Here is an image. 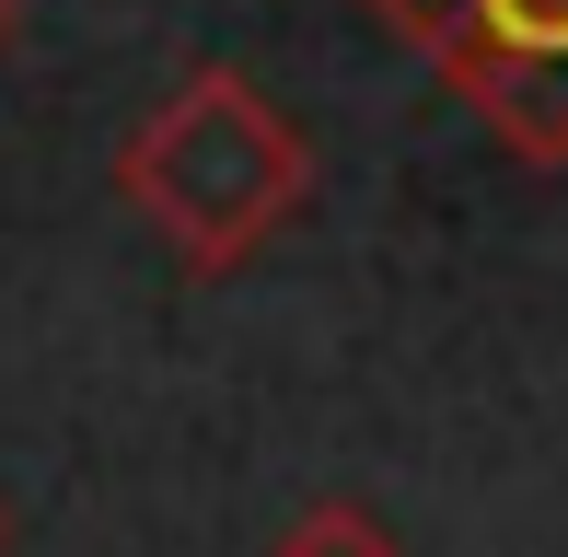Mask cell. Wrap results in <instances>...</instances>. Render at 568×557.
Here are the masks:
<instances>
[{
	"instance_id": "6da1fadb",
	"label": "cell",
	"mask_w": 568,
	"mask_h": 557,
	"mask_svg": "<svg viewBox=\"0 0 568 557\" xmlns=\"http://www.w3.org/2000/svg\"><path fill=\"white\" fill-rule=\"evenodd\" d=\"M116 198L174 244L186 278H232V267H255L302 221V198H314V140L291 129V105H278L255 70L197 59L186 82L116 140Z\"/></svg>"
},
{
	"instance_id": "7a4b0ae2",
	"label": "cell",
	"mask_w": 568,
	"mask_h": 557,
	"mask_svg": "<svg viewBox=\"0 0 568 557\" xmlns=\"http://www.w3.org/2000/svg\"><path fill=\"white\" fill-rule=\"evenodd\" d=\"M372 23L476 93L510 151L568 163V0H372Z\"/></svg>"
},
{
	"instance_id": "3957f363",
	"label": "cell",
	"mask_w": 568,
	"mask_h": 557,
	"mask_svg": "<svg viewBox=\"0 0 568 557\" xmlns=\"http://www.w3.org/2000/svg\"><path fill=\"white\" fill-rule=\"evenodd\" d=\"M267 557H406V546H395V523H383L372 499L325 488V499H302V512L267 535Z\"/></svg>"
},
{
	"instance_id": "277c9868",
	"label": "cell",
	"mask_w": 568,
	"mask_h": 557,
	"mask_svg": "<svg viewBox=\"0 0 568 557\" xmlns=\"http://www.w3.org/2000/svg\"><path fill=\"white\" fill-rule=\"evenodd\" d=\"M12 36H23V0H0V47H12Z\"/></svg>"
},
{
	"instance_id": "5b68a950",
	"label": "cell",
	"mask_w": 568,
	"mask_h": 557,
	"mask_svg": "<svg viewBox=\"0 0 568 557\" xmlns=\"http://www.w3.org/2000/svg\"><path fill=\"white\" fill-rule=\"evenodd\" d=\"M0 546H12V523H0Z\"/></svg>"
}]
</instances>
